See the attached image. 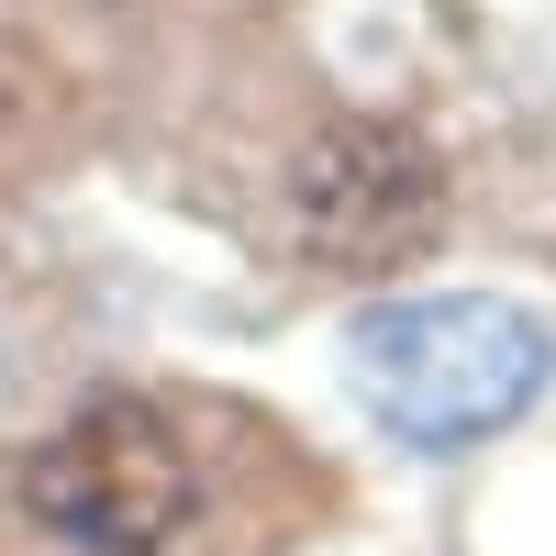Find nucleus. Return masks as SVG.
Instances as JSON below:
<instances>
[{
	"mask_svg": "<svg viewBox=\"0 0 556 556\" xmlns=\"http://www.w3.org/2000/svg\"><path fill=\"white\" fill-rule=\"evenodd\" d=\"M345 367H356V401H367V424H379L390 445L468 456V445L513 434L523 412L545 401L556 334L523 301H501V290H434V301L356 312Z\"/></svg>",
	"mask_w": 556,
	"mask_h": 556,
	"instance_id": "nucleus-1",
	"label": "nucleus"
},
{
	"mask_svg": "<svg viewBox=\"0 0 556 556\" xmlns=\"http://www.w3.org/2000/svg\"><path fill=\"white\" fill-rule=\"evenodd\" d=\"M290 245L334 278H390L445 235V201L456 178L434 156L424 123H390V112H345V123H312L290 146Z\"/></svg>",
	"mask_w": 556,
	"mask_h": 556,
	"instance_id": "nucleus-3",
	"label": "nucleus"
},
{
	"mask_svg": "<svg viewBox=\"0 0 556 556\" xmlns=\"http://www.w3.org/2000/svg\"><path fill=\"white\" fill-rule=\"evenodd\" d=\"M23 513L78 556H167L201 513V456L167 401L101 390L23 456Z\"/></svg>",
	"mask_w": 556,
	"mask_h": 556,
	"instance_id": "nucleus-2",
	"label": "nucleus"
}]
</instances>
